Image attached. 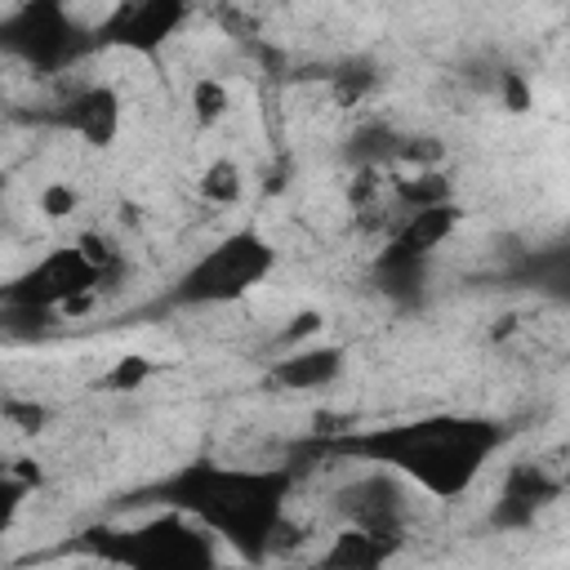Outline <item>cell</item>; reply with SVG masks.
Returning <instances> with one entry per match:
<instances>
[{"label":"cell","instance_id":"4","mask_svg":"<svg viewBox=\"0 0 570 570\" xmlns=\"http://www.w3.org/2000/svg\"><path fill=\"white\" fill-rule=\"evenodd\" d=\"M85 543L98 561H116L125 570H218L214 534L183 512H160L129 530H94Z\"/></svg>","mask_w":570,"mask_h":570},{"label":"cell","instance_id":"15","mask_svg":"<svg viewBox=\"0 0 570 570\" xmlns=\"http://www.w3.org/2000/svg\"><path fill=\"white\" fill-rule=\"evenodd\" d=\"M151 374H156V361L142 356V352H129V356H120V361L102 374V387H111V392H138Z\"/></svg>","mask_w":570,"mask_h":570},{"label":"cell","instance_id":"19","mask_svg":"<svg viewBox=\"0 0 570 570\" xmlns=\"http://www.w3.org/2000/svg\"><path fill=\"white\" fill-rule=\"evenodd\" d=\"M98 570H125V566H116V561H98Z\"/></svg>","mask_w":570,"mask_h":570},{"label":"cell","instance_id":"3","mask_svg":"<svg viewBox=\"0 0 570 570\" xmlns=\"http://www.w3.org/2000/svg\"><path fill=\"white\" fill-rule=\"evenodd\" d=\"M272 267H276V245L263 232L240 227L218 236L200 258H191L174 281L169 298L178 307H227L240 303L249 289H258L272 276Z\"/></svg>","mask_w":570,"mask_h":570},{"label":"cell","instance_id":"16","mask_svg":"<svg viewBox=\"0 0 570 570\" xmlns=\"http://www.w3.org/2000/svg\"><path fill=\"white\" fill-rule=\"evenodd\" d=\"M76 205H80V191H76L71 183H62V178L40 183V191H36V209H40V218H49V223L71 218V214H76Z\"/></svg>","mask_w":570,"mask_h":570},{"label":"cell","instance_id":"17","mask_svg":"<svg viewBox=\"0 0 570 570\" xmlns=\"http://www.w3.org/2000/svg\"><path fill=\"white\" fill-rule=\"evenodd\" d=\"M4 419H9V428H18V432H40V428H45V419H49V410H45L40 401L4 396Z\"/></svg>","mask_w":570,"mask_h":570},{"label":"cell","instance_id":"8","mask_svg":"<svg viewBox=\"0 0 570 570\" xmlns=\"http://www.w3.org/2000/svg\"><path fill=\"white\" fill-rule=\"evenodd\" d=\"M53 120L67 134H76L85 147H111L120 138V125H125V102H120V94L111 85L89 80V85H80V89H71L62 98Z\"/></svg>","mask_w":570,"mask_h":570},{"label":"cell","instance_id":"5","mask_svg":"<svg viewBox=\"0 0 570 570\" xmlns=\"http://www.w3.org/2000/svg\"><path fill=\"white\" fill-rule=\"evenodd\" d=\"M414 485L401 481L396 472L387 468H374L365 463L361 472H352L334 494H330V508L338 517V525H352V530H365L374 539H387V543H401V534L410 530L414 521Z\"/></svg>","mask_w":570,"mask_h":570},{"label":"cell","instance_id":"12","mask_svg":"<svg viewBox=\"0 0 570 570\" xmlns=\"http://www.w3.org/2000/svg\"><path fill=\"white\" fill-rule=\"evenodd\" d=\"M396 543L387 539H374L365 530H352V525H338L325 557H321V570H383V561L392 557Z\"/></svg>","mask_w":570,"mask_h":570},{"label":"cell","instance_id":"11","mask_svg":"<svg viewBox=\"0 0 570 570\" xmlns=\"http://www.w3.org/2000/svg\"><path fill=\"white\" fill-rule=\"evenodd\" d=\"M343 361L347 352L338 343H303V347H289L281 361H272L267 379L281 392H321L343 374Z\"/></svg>","mask_w":570,"mask_h":570},{"label":"cell","instance_id":"9","mask_svg":"<svg viewBox=\"0 0 570 570\" xmlns=\"http://www.w3.org/2000/svg\"><path fill=\"white\" fill-rule=\"evenodd\" d=\"M187 9L174 0H147V4H120L107 18V40L129 49V53H151L169 36H178Z\"/></svg>","mask_w":570,"mask_h":570},{"label":"cell","instance_id":"18","mask_svg":"<svg viewBox=\"0 0 570 570\" xmlns=\"http://www.w3.org/2000/svg\"><path fill=\"white\" fill-rule=\"evenodd\" d=\"M494 89H499V102L508 107V111H530V85H525V76L521 71H499V80H494Z\"/></svg>","mask_w":570,"mask_h":570},{"label":"cell","instance_id":"13","mask_svg":"<svg viewBox=\"0 0 570 570\" xmlns=\"http://www.w3.org/2000/svg\"><path fill=\"white\" fill-rule=\"evenodd\" d=\"M200 196L214 205V209H227V205H236L240 196H245V174H240V165L236 160H227V156H218V160H209L205 169H200Z\"/></svg>","mask_w":570,"mask_h":570},{"label":"cell","instance_id":"2","mask_svg":"<svg viewBox=\"0 0 570 570\" xmlns=\"http://www.w3.org/2000/svg\"><path fill=\"white\" fill-rule=\"evenodd\" d=\"M289 490L294 472L289 468H232V463H187L178 468L160 499L205 525L214 539L236 548L240 557H267L281 548L289 530Z\"/></svg>","mask_w":570,"mask_h":570},{"label":"cell","instance_id":"6","mask_svg":"<svg viewBox=\"0 0 570 570\" xmlns=\"http://www.w3.org/2000/svg\"><path fill=\"white\" fill-rule=\"evenodd\" d=\"M102 272L76 249V245H58L49 254H40L13 285H9V303L27 307V312H62L76 316L94 303Z\"/></svg>","mask_w":570,"mask_h":570},{"label":"cell","instance_id":"10","mask_svg":"<svg viewBox=\"0 0 570 570\" xmlns=\"http://www.w3.org/2000/svg\"><path fill=\"white\" fill-rule=\"evenodd\" d=\"M557 494V481L539 468V463H517L508 468L503 485H499V499H494V525L503 530H521L530 525Z\"/></svg>","mask_w":570,"mask_h":570},{"label":"cell","instance_id":"7","mask_svg":"<svg viewBox=\"0 0 570 570\" xmlns=\"http://www.w3.org/2000/svg\"><path fill=\"white\" fill-rule=\"evenodd\" d=\"M80 36H89V31L76 27V13L62 4H22L4 18V45L40 71L62 67L76 53Z\"/></svg>","mask_w":570,"mask_h":570},{"label":"cell","instance_id":"14","mask_svg":"<svg viewBox=\"0 0 570 570\" xmlns=\"http://www.w3.org/2000/svg\"><path fill=\"white\" fill-rule=\"evenodd\" d=\"M187 107H191V116H196V125H218V120H227V111H232V89H227V80H218V76H196L191 80V94H187Z\"/></svg>","mask_w":570,"mask_h":570},{"label":"cell","instance_id":"1","mask_svg":"<svg viewBox=\"0 0 570 570\" xmlns=\"http://www.w3.org/2000/svg\"><path fill=\"white\" fill-rule=\"evenodd\" d=\"M503 445V428L476 414H428L387 428H370L347 436L338 450L356 463H374L410 481L419 494L450 503L476 485L494 450Z\"/></svg>","mask_w":570,"mask_h":570}]
</instances>
